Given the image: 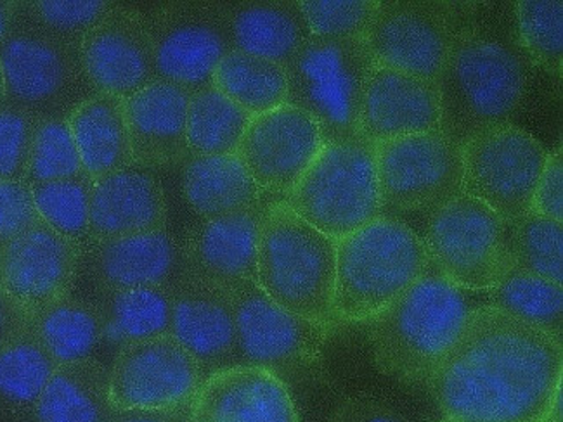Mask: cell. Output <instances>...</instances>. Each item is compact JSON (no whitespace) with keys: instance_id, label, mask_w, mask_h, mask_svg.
Segmentation results:
<instances>
[{"instance_id":"cell-1","label":"cell","mask_w":563,"mask_h":422,"mask_svg":"<svg viewBox=\"0 0 563 422\" xmlns=\"http://www.w3.org/2000/svg\"><path fill=\"white\" fill-rule=\"evenodd\" d=\"M562 374V342L484 303L424 386L445 418L550 422Z\"/></svg>"},{"instance_id":"cell-2","label":"cell","mask_w":563,"mask_h":422,"mask_svg":"<svg viewBox=\"0 0 563 422\" xmlns=\"http://www.w3.org/2000/svg\"><path fill=\"white\" fill-rule=\"evenodd\" d=\"M529 65L519 42L484 25L475 11L435 81L442 132L463 144L486 129L515 123L531 89Z\"/></svg>"},{"instance_id":"cell-3","label":"cell","mask_w":563,"mask_h":422,"mask_svg":"<svg viewBox=\"0 0 563 422\" xmlns=\"http://www.w3.org/2000/svg\"><path fill=\"white\" fill-rule=\"evenodd\" d=\"M470 295L430 262L411 288L364 322L378 370L400 382L424 385L478 307Z\"/></svg>"},{"instance_id":"cell-4","label":"cell","mask_w":563,"mask_h":422,"mask_svg":"<svg viewBox=\"0 0 563 422\" xmlns=\"http://www.w3.org/2000/svg\"><path fill=\"white\" fill-rule=\"evenodd\" d=\"M430 267L415 229L380 215L336 240L333 324L366 322L387 309Z\"/></svg>"},{"instance_id":"cell-5","label":"cell","mask_w":563,"mask_h":422,"mask_svg":"<svg viewBox=\"0 0 563 422\" xmlns=\"http://www.w3.org/2000/svg\"><path fill=\"white\" fill-rule=\"evenodd\" d=\"M336 241L276 199L258 234L257 285L279 307L333 327Z\"/></svg>"},{"instance_id":"cell-6","label":"cell","mask_w":563,"mask_h":422,"mask_svg":"<svg viewBox=\"0 0 563 422\" xmlns=\"http://www.w3.org/2000/svg\"><path fill=\"white\" fill-rule=\"evenodd\" d=\"M5 98L35 119H66L98 90L87 77L82 42L62 37L33 20L23 2L0 42Z\"/></svg>"},{"instance_id":"cell-7","label":"cell","mask_w":563,"mask_h":422,"mask_svg":"<svg viewBox=\"0 0 563 422\" xmlns=\"http://www.w3.org/2000/svg\"><path fill=\"white\" fill-rule=\"evenodd\" d=\"M283 203L335 241L384 215L375 144L361 134L324 143Z\"/></svg>"},{"instance_id":"cell-8","label":"cell","mask_w":563,"mask_h":422,"mask_svg":"<svg viewBox=\"0 0 563 422\" xmlns=\"http://www.w3.org/2000/svg\"><path fill=\"white\" fill-rule=\"evenodd\" d=\"M373 66L364 38L310 37L285 66L288 104L318 123L324 143L360 134L361 99Z\"/></svg>"},{"instance_id":"cell-9","label":"cell","mask_w":563,"mask_h":422,"mask_svg":"<svg viewBox=\"0 0 563 422\" xmlns=\"http://www.w3.org/2000/svg\"><path fill=\"white\" fill-rule=\"evenodd\" d=\"M475 11L462 2H380L364 42L375 65L437 81Z\"/></svg>"},{"instance_id":"cell-10","label":"cell","mask_w":563,"mask_h":422,"mask_svg":"<svg viewBox=\"0 0 563 422\" xmlns=\"http://www.w3.org/2000/svg\"><path fill=\"white\" fill-rule=\"evenodd\" d=\"M141 11L159 80L191 93L212 86L217 66L233 51L225 2H156Z\"/></svg>"},{"instance_id":"cell-11","label":"cell","mask_w":563,"mask_h":422,"mask_svg":"<svg viewBox=\"0 0 563 422\" xmlns=\"http://www.w3.org/2000/svg\"><path fill=\"white\" fill-rule=\"evenodd\" d=\"M507 220L462 195L427 213L424 249L433 267L466 291H487L505 270Z\"/></svg>"},{"instance_id":"cell-12","label":"cell","mask_w":563,"mask_h":422,"mask_svg":"<svg viewBox=\"0 0 563 422\" xmlns=\"http://www.w3.org/2000/svg\"><path fill=\"white\" fill-rule=\"evenodd\" d=\"M548 153L515 123L478 132L462 144L463 192L507 222L520 219L531 211Z\"/></svg>"},{"instance_id":"cell-13","label":"cell","mask_w":563,"mask_h":422,"mask_svg":"<svg viewBox=\"0 0 563 422\" xmlns=\"http://www.w3.org/2000/svg\"><path fill=\"white\" fill-rule=\"evenodd\" d=\"M231 295L236 313L240 366L261 367L283 381L318 369L330 325L288 312L271 300L257 282Z\"/></svg>"},{"instance_id":"cell-14","label":"cell","mask_w":563,"mask_h":422,"mask_svg":"<svg viewBox=\"0 0 563 422\" xmlns=\"http://www.w3.org/2000/svg\"><path fill=\"white\" fill-rule=\"evenodd\" d=\"M382 211L430 213L463 192L462 144L424 132L375 144Z\"/></svg>"},{"instance_id":"cell-15","label":"cell","mask_w":563,"mask_h":422,"mask_svg":"<svg viewBox=\"0 0 563 422\" xmlns=\"http://www.w3.org/2000/svg\"><path fill=\"white\" fill-rule=\"evenodd\" d=\"M197 358L170 334L123 346L110 367L117 409H177L191 406L205 381Z\"/></svg>"},{"instance_id":"cell-16","label":"cell","mask_w":563,"mask_h":422,"mask_svg":"<svg viewBox=\"0 0 563 422\" xmlns=\"http://www.w3.org/2000/svg\"><path fill=\"white\" fill-rule=\"evenodd\" d=\"M323 146L318 123L295 106L283 104L252 119L236 155L262 191L283 201Z\"/></svg>"},{"instance_id":"cell-17","label":"cell","mask_w":563,"mask_h":422,"mask_svg":"<svg viewBox=\"0 0 563 422\" xmlns=\"http://www.w3.org/2000/svg\"><path fill=\"white\" fill-rule=\"evenodd\" d=\"M82 249L45 222L0 248V288L33 315L70 297L82 270Z\"/></svg>"},{"instance_id":"cell-18","label":"cell","mask_w":563,"mask_h":422,"mask_svg":"<svg viewBox=\"0 0 563 422\" xmlns=\"http://www.w3.org/2000/svg\"><path fill=\"white\" fill-rule=\"evenodd\" d=\"M82 59L95 89L123 101L159 80L140 5L113 2L84 37Z\"/></svg>"},{"instance_id":"cell-19","label":"cell","mask_w":563,"mask_h":422,"mask_svg":"<svg viewBox=\"0 0 563 422\" xmlns=\"http://www.w3.org/2000/svg\"><path fill=\"white\" fill-rule=\"evenodd\" d=\"M269 203L192 224L180 241L186 276L229 292L257 282L258 234Z\"/></svg>"},{"instance_id":"cell-20","label":"cell","mask_w":563,"mask_h":422,"mask_svg":"<svg viewBox=\"0 0 563 422\" xmlns=\"http://www.w3.org/2000/svg\"><path fill=\"white\" fill-rule=\"evenodd\" d=\"M168 334L197 358L205 378L240 366L233 295L219 286L180 279L172 288Z\"/></svg>"},{"instance_id":"cell-21","label":"cell","mask_w":563,"mask_h":422,"mask_svg":"<svg viewBox=\"0 0 563 422\" xmlns=\"http://www.w3.org/2000/svg\"><path fill=\"white\" fill-rule=\"evenodd\" d=\"M442 131L435 81L373 66L364 84L357 132L369 143Z\"/></svg>"},{"instance_id":"cell-22","label":"cell","mask_w":563,"mask_h":422,"mask_svg":"<svg viewBox=\"0 0 563 422\" xmlns=\"http://www.w3.org/2000/svg\"><path fill=\"white\" fill-rule=\"evenodd\" d=\"M82 265L96 289H172L186 277L183 243L168 229L92 243Z\"/></svg>"},{"instance_id":"cell-23","label":"cell","mask_w":563,"mask_h":422,"mask_svg":"<svg viewBox=\"0 0 563 422\" xmlns=\"http://www.w3.org/2000/svg\"><path fill=\"white\" fill-rule=\"evenodd\" d=\"M192 422H300L290 388L269 370L234 366L205 379Z\"/></svg>"},{"instance_id":"cell-24","label":"cell","mask_w":563,"mask_h":422,"mask_svg":"<svg viewBox=\"0 0 563 422\" xmlns=\"http://www.w3.org/2000/svg\"><path fill=\"white\" fill-rule=\"evenodd\" d=\"M167 222V196L156 175L132 167L92 180L89 229L92 243L165 231Z\"/></svg>"},{"instance_id":"cell-25","label":"cell","mask_w":563,"mask_h":422,"mask_svg":"<svg viewBox=\"0 0 563 422\" xmlns=\"http://www.w3.org/2000/svg\"><path fill=\"white\" fill-rule=\"evenodd\" d=\"M191 92L156 80L125 99V119L135 167L162 168L189 158L188 106Z\"/></svg>"},{"instance_id":"cell-26","label":"cell","mask_w":563,"mask_h":422,"mask_svg":"<svg viewBox=\"0 0 563 422\" xmlns=\"http://www.w3.org/2000/svg\"><path fill=\"white\" fill-rule=\"evenodd\" d=\"M234 51L286 66L309 41L298 0L225 2Z\"/></svg>"},{"instance_id":"cell-27","label":"cell","mask_w":563,"mask_h":422,"mask_svg":"<svg viewBox=\"0 0 563 422\" xmlns=\"http://www.w3.org/2000/svg\"><path fill=\"white\" fill-rule=\"evenodd\" d=\"M183 195L201 220L233 215L274 199L238 155L189 156L183 163Z\"/></svg>"},{"instance_id":"cell-28","label":"cell","mask_w":563,"mask_h":422,"mask_svg":"<svg viewBox=\"0 0 563 422\" xmlns=\"http://www.w3.org/2000/svg\"><path fill=\"white\" fill-rule=\"evenodd\" d=\"M68 125L90 179L135 167L123 99L96 93L68 116Z\"/></svg>"},{"instance_id":"cell-29","label":"cell","mask_w":563,"mask_h":422,"mask_svg":"<svg viewBox=\"0 0 563 422\" xmlns=\"http://www.w3.org/2000/svg\"><path fill=\"white\" fill-rule=\"evenodd\" d=\"M110 369L96 358L57 366L33 407L37 422H111Z\"/></svg>"},{"instance_id":"cell-30","label":"cell","mask_w":563,"mask_h":422,"mask_svg":"<svg viewBox=\"0 0 563 422\" xmlns=\"http://www.w3.org/2000/svg\"><path fill=\"white\" fill-rule=\"evenodd\" d=\"M101 343L111 348L170 333V288L98 289Z\"/></svg>"},{"instance_id":"cell-31","label":"cell","mask_w":563,"mask_h":422,"mask_svg":"<svg viewBox=\"0 0 563 422\" xmlns=\"http://www.w3.org/2000/svg\"><path fill=\"white\" fill-rule=\"evenodd\" d=\"M30 330L57 366L95 358L92 354L101 345V322L95 303L74 295L33 313Z\"/></svg>"},{"instance_id":"cell-32","label":"cell","mask_w":563,"mask_h":422,"mask_svg":"<svg viewBox=\"0 0 563 422\" xmlns=\"http://www.w3.org/2000/svg\"><path fill=\"white\" fill-rule=\"evenodd\" d=\"M212 86L254 119L288 104L285 66L231 51L219 63Z\"/></svg>"},{"instance_id":"cell-33","label":"cell","mask_w":563,"mask_h":422,"mask_svg":"<svg viewBox=\"0 0 563 422\" xmlns=\"http://www.w3.org/2000/svg\"><path fill=\"white\" fill-rule=\"evenodd\" d=\"M486 292L490 307L519 316L562 342V285L517 268H505Z\"/></svg>"},{"instance_id":"cell-34","label":"cell","mask_w":563,"mask_h":422,"mask_svg":"<svg viewBox=\"0 0 563 422\" xmlns=\"http://www.w3.org/2000/svg\"><path fill=\"white\" fill-rule=\"evenodd\" d=\"M252 116L213 86L191 93L188 146L191 156L236 155Z\"/></svg>"},{"instance_id":"cell-35","label":"cell","mask_w":563,"mask_h":422,"mask_svg":"<svg viewBox=\"0 0 563 422\" xmlns=\"http://www.w3.org/2000/svg\"><path fill=\"white\" fill-rule=\"evenodd\" d=\"M56 369V360L33 336L32 330L0 346V409L33 412Z\"/></svg>"},{"instance_id":"cell-36","label":"cell","mask_w":563,"mask_h":422,"mask_svg":"<svg viewBox=\"0 0 563 422\" xmlns=\"http://www.w3.org/2000/svg\"><path fill=\"white\" fill-rule=\"evenodd\" d=\"M505 260V268H517L562 285V222L538 215L534 211L507 222Z\"/></svg>"},{"instance_id":"cell-37","label":"cell","mask_w":563,"mask_h":422,"mask_svg":"<svg viewBox=\"0 0 563 422\" xmlns=\"http://www.w3.org/2000/svg\"><path fill=\"white\" fill-rule=\"evenodd\" d=\"M90 177L54 180L32 186L33 201L42 222L74 241L86 253L90 241Z\"/></svg>"},{"instance_id":"cell-38","label":"cell","mask_w":563,"mask_h":422,"mask_svg":"<svg viewBox=\"0 0 563 422\" xmlns=\"http://www.w3.org/2000/svg\"><path fill=\"white\" fill-rule=\"evenodd\" d=\"M517 42L529 63L551 77H562V0H520L515 4Z\"/></svg>"},{"instance_id":"cell-39","label":"cell","mask_w":563,"mask_h":422,"mask_svg":"<svg viewBox=\"0 0 563 422\" xmlns=\"http://www.w3.org/2000/svg\"><path fill=\"white\" fill-rule=\"evenodd\" d=\"M86 175L68 120H38L33 134L25 182L32 187L54 180L78 179Z\"/></svg>"},{"instance_id":"cell-40","label":"cell","mask_w":563,"mask_h":422,"mask_svg":"<svg viewBox=\"0 0 563 422\" xmlns=\"http://www.w3.org/2000/svg\"><path fill=\"white\" fill-rule=\"evenodd\" d=\"M312 37L364 38L380 0H298Z\"/></svg>"},{"instance_id":"cell-41","label":"cell","mask_w":563,"mask_h":422,"mask_svg":"<svg viewBox=\"0 0 563 422\" xmlns=\"http://www.w3.org/2000/svg\"><path fill=\"white\" fill-rule=\"evenodd\" d=\"M33 20L44 29L82 42L87 33L98 25L110 11V0H35L23 2Z\"/></svg>"},{"instance_id":"cell-42","label":"cell","mask_w":563,"mask_h":422,"mask_svg":"<svg viewBox=\"0 0 563 422\" xmlns=\"http://www.w3.org/2000/svg\"><path fill=\"white\" fill-rule=\"evenodd\" d=\"M38 119L14 106H0V180H23Z\"/></svg>"},{"instance_id":"cell-43","label":"cell","mask_w":563,"mask_h":422,"mask_svg":"<svg viewBox=\"0 0 563 422\" xmlns=\"http://www.w3.org/2000/svg\"><path fill=\"white\" fill-rule=\"evenodd\" d=\"M38 222L32 187L23 180H0V248Z\"/></svg>"},{"instance_id":"cell-44","label":"cell","mask_w":563,"mask_h":422,"mask_svg":"<svg viewBox=\"0 0 563 422\" xmlns=\"http://www.w3.org/2000/svg\"><path fill=\"white\" fill-rule=\"evenodd\" d=\"M328 422H412L408 415L376 395H352L333 409Z\"/></svg>"},{"instance_id":"cell-45","label":"cell","mask_w":563,"mask_h":422,"mask_svg":"<svg viewBox=\"0 0 563 422\" xmlns=\"http://www.w3.org/2000/svg\"><path fill=\"white\" fill-rule=\"evenodd\" d=\"M531 211L548 219H563V158L562 147L551 149L544 163L543 174L539 177L532 199Z\"/></svg>"},{"instance_id":"cell-46","label":"cell","mask_w":563,"mask_h":422,"mask_svg":"<svg viewBox=\"0 0 563 422\" xmlns=\"http://www.w3.org/2000/svg\"><path fill=\"white\" fill-rule=\"evenodd\" d=\"M30 324L32 315L9 292L0 288V346L25 334Z\"/></svg>"},{"instance_id":"cell-47","label":"cell","mask_w":563,"mask_h":422,"mask_svg":"<svg viewBox=\"0 0 563 422\" xmlns=\"http://www.w3.org/2000/svg\"><path fill=\"white\" fill-rule=\"evenodd\" d=\"M111 422H192L191 406L177 409H117Z\"/></svg>"},{"instance_id":"cell-48","label":"cell","mask_w":563,"mask_h":422,"mask_svg":"<svg viewBox=\"0 0 563 422\" xmlns=\"http://www.w3.org/2000/svg\"><path fill=\"white\" fill-rule=\"evenodd\" d=\"M18 2L0 0V42L4 41L9 30L13 26L14 16H16Z\"/></svg>"},{"instance_id":"cell-49","label":"cell","mask_w":563,"mask_h":422,"mask_svg":"<svg viewBox=\"0 0 563 422\" xmlns=\"http://www.w3.org/2000/svg\"><path fill=\"white\" fill-rule=\"evenodd\" d=\"M5 98V80H4V69H2V65H0V106L4 102Z\"/></svg>"},{"instance_id":"cell-50","label":"cell","mask_w":563,"mask_h":422,"mask_svg":"<svg viewBox=\"0 0 563 422\" xmlns=\"http://www.w3.org/2000/svg\"><path fill=\"white\" fill-rule=\"evenodd\" d=\"M437 422H465V421H457V419L445 418V415H442V418L439 419V421H437Z\"/></svg>"}]
</instances>
